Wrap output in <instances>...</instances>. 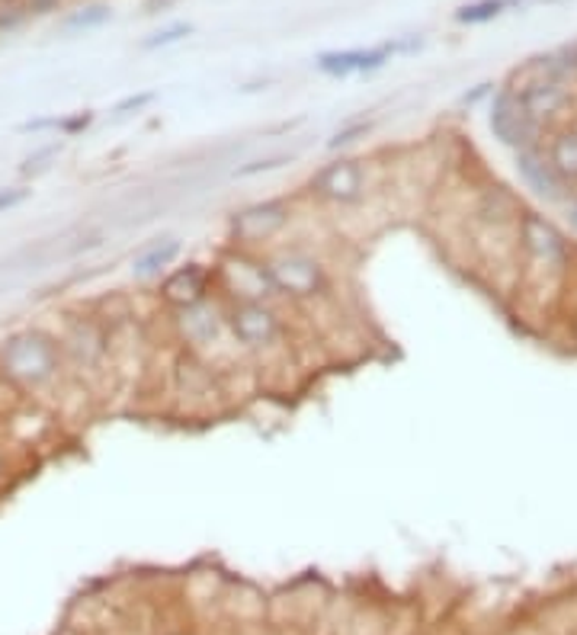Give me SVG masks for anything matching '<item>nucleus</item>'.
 I'll use <instances>...</instances> for the list:
<instances>
[{"label":"nucleus","instance_id":"f257e3e1","mask_svg":"<svg viewBox=\"0 0 577 635\" xmlns=\"http://www.w3.org/2000/svg\"><path fill=\"white\" fill-rule=\"evenodd\" d=\"M0 383L13 395L42 398L64 391V386H81L61 350L52 328L27 325L0 337Z\"/></svg>","mask_w":577,"mask_h":635},{"label":"nucleus","instance_id":"f03ea898","mask_svg":"<svg viewBox=\"0 0 577 635\" xmlns=\"http://www.w3.org/2000/svg\"><path fill=\"white\" fill-rule=\"evenodd\" d=\"M517 277L526 289H565L575 282L577 241L543 209H523L517 231Z\"/></svg>","mask_w":577,"mask_h":635},{"label":"nucleus","instance_id":"7ed1b4c3","mask_svg":"<svg viewBox=\"0 0 577 635\" xmlns=\"http://www.w3.org/2000/svg\"><path fill=\"white\" fill-rule=\"evenodd\" d=\"M273 292L286 308H318L334 302L337 274L325 257V250L305 241H279L273 248L260 250Z\"/></svg>","mask_w":577,"mask_h":635},{"label":"nucleus","instance_id":"20e7f679","mask_svg":"<svg viewBox=\"0 0 577 635\" xmlns=\"http://www.w3.org/2000/svg\"><path fill=\"white\" fill-rule=\"evenodd\" d=\"M56 334L61 340L64 359H68V369L81 383V388L110 376L112 363H116L112 325L97 308L64 311Z\"/></svg>","mask_w":577,"mask_h":635},{"label":"nucleus","instance_id":"39448f33","mask_svg":"<svg viewBox=\"0 0 577 635\" xmlns=\"http://www.w3.org/2000/svg\"><path fill=\"white\" fill-rule=\"evenodd\" d=\"M228 334L238 347V354L253 359L289 357L292 344V318L289 308L273 299H257V302H225Z\"/></svg>","mask_w":577,"mask_h":635},{"label":"nucleus","instance_id":"423d86ee","mask_svg":"<svg viewBox=\"0 0 577 635\" xmlns=\"http://www.w3.org/2000/svg\"><path fill=\"white\" fill-rule=\"evenodd\" d=\"M299 202L302 196H263L245 202L228 212L225 219V245L248 250H267L286 241L289 228L299 219Z\"/></svg>","mask_w":577,"mask_h":635},{"label":"nucleus","instance_id":"0eeeda50","mask_svg":"<svg viewBox=\"0 0 577 635\" xmlns=\"http://www.w3.org/2000/svg\"><path fill=\"white\" fill-rule=\"evenodd\" d=\"M376 190V167L359 155H334L305 180L302 199L325 209H359Z\"/></svg>","mask_w":577,"mask_h":635},{"label":"nucleus","instance_id":"6e6552de","mask_svg":"<svg viewBox=\"0 0 577 635\" xmlns=\"http://www.w3.org/2000/svg\"><path fill=\"white\" fill-rule=\"evenodd\" d=\"M165 318L167 334L177 344V350H187V354L209 359L219 369V357L225 350L238 354V347H235V340L228 334V318H225V299L221 296H212L206 302L180 308V311H165Z\"/></svg>","mask_w":577,"mask_h":635},{"label":"nucleus","instance_id":"1a4fd4ad","mask_svg":"<svg viewBox=\"0 0 577 635\" xmlns=\"http://www.w3.org/2000/svg\"><path fill=\"white\" fill-rule=\"evenodd\" d=\"M212 277H216V292L225 302H257V299H273V282L267 277L263 257L257 250L221 245L216 260H212Z\"/></svg>","mask_w":577,"mask_h":635},{"label":"nucleus","instance_id":"9d476101","mask_svg":"<svg viewBox=\"0 0 577 635\" xmlns=\"http://www.w3.org/2000/svg\"><path fill=\"white\" fill-rule=\"evenodd\" d=\"M510 83L517 87L523 110L546 129V136L558 126L575 122L577 87L565 81H551V78H543V75H526L520 68L510 75Z\"/></svg>","mask_w":577,"mask_h":635},{"label":"nucleus","instance_id":"9b49d317","mask_svg":"<svg viewBox=\"0 0 577 635\" xmlns=\"http://www.w3.org/2000/svg\"><path fill=\"white\" fill-rule=\"evenodd\" d=\"M488 129H491V139L504 145L507 151L536 148L546 141V129L523 110L517 87L510 81L497 83V90L488 100Z\"/></svg>","mask_w":577,"mask_h":635},{"label":"nucleus","instance_id":"f8f14e48","mask_svg":"<svg viewBox=\"0 0 577 635\" xmlns=\"http://www.w3.org/2000/svg\"><path fill=\"white\" fill-rule=\"evenodd\" d=\"M420 49H424V36H398V39H388L382 46H369V49H330V52H321L315 58V68L325 78L344 81V78H354V75H376L391 58L414 56Z\"/></svg>","mask_w":577,"mask_h":635},{"label":"nucleus","instance_id":"ddd939ff","mask_svg":"<svg viewBox=\"0 0 577 635\" xmlns=\"http://www.w3.org/2000/svg\"><path fill=\"white\" fill-rule=\"evenodd\" d=\"M523 196L517 190H510L507 183H485L478 187L471 196V206H468V221L485 231V235H514L517 231V221H520Z\"/></svg>","mask_w":577,"mask_h":635},{"label":"nucleus","instance_id":"4468645a","mask_svg":"<svg viewBox=\"0 0 577 635\" xmlns=\"http://www.w3.org/2000/svg\"><path fill=\"white\" fill-rule=\"evenodd\" d=\"M151 292L161 305V311H180V308H190V305L219 296L216 292V277H212V264H202V260L177 264Z\"/></svg>","mask_w":577,"mask_h":635},{"label":"nucleus","instance_id":"2eb2a0df","mask_svg":"<svg viewBox=\"0 0 577 635\" xmlns=\"http://www.w3.org/2000/svg\"><path fill=\"white\" fill-rule=\"evenodd\" d=\"M514 170H517V180L526 194L533 196L536 202L543 206H551V209H561L575 190L558 177V170L551 167L549 155L543 145L536 148H523V151H514Z\"/></svg>","mask_w":577,"mask_h":635},{"label":"nucleus","instance_id":"dca6fc26","mask_svg":"<svg viewBox=\"0 0 577 635\" xmlns=\"http://www.w3.org/2000/svg\"><path fill=\"white\" fill-rule=\"evenodd\" d=\"M180 254H183L180 238H155V241H148V245L132 257L129 274H132L136 282L155 289V286L180 264Z\"/></svg>","mask_w":577,"mask_h":635},{"label":"nucleus","instance_id":"f3484780","mask_svg":"<svg viewBox=\"0 0 577 635\" xmlns=\"http://www.w3.org/2000/svg\"><path fill=\"white\" fill-rule=\"evenodd\" d=\"M543 148L549 155L551 167L558 170V177L577 194V122L551 129L543 141Z\"/></svg>","mask_w":577,"mask_h":635},{"label":"nucleus","instance_id":"a211bd4d","mask_svg":"<svg viewBox=\"0 0 577 635\" xmlns=\"http://www.w3.org/2000/svg\"><path fill=\"white\" fill-rule=\"evenodd\" d=\"M526 0H471V3H462L456 13H452V20L459 23V27H485V23H495L500 20L504 13H510V10H520Z\"/></svg>","mask_w":577,"mask_h":635},{"label":"nucleus","instance_id":"6ab92c4d","mask_svg":"<svg viewBox=\"0 0 577 635\" xmlns=\"http://www.w3.org/2000/svg\"><path fill=\"white\" fill-rule=\"evenodd\" d=\"M112 20L110 3H83L78 10H71L64 20H61V32H90V29L107 27Z\"/></svg>","mask_w":577,"mask_h":635},{"label":"nucleus","instance_id":"aec40b11","mask_svg":"<svg viewBox=\"0 0 577 635\" xmlns=\"http://www.w3.org/2000/svg\"><path fill=\"white\" fill-rule=\"evenodd\" d=\"M372 132H376V122H372V119H357V122L340 126V129L325 141V148H328L330 155H344L347 148H354V145L362 139H369Z\"/></svg>","mask_w":577,"mask_h":635},{"label":"nucleus","instance_id":"412c9836","mask_svg":"<svg viewBox=\"0 0 577 635\" xmlns=\"http://www.w3.org/2000/svg\"><path fill=\"white\" fill-rule=\"evenodd\" d=\"M58 155H61V141H49V145H42V148H36V151H29L27 158L20 161V177L23 180H36V177H42V173H49L52 165L58 161Z\"/></svg>","mask_w":577,"mask_h":635},{"label":"nucleus","instance_id":"4be33fe9","mask_svg":"<svg viewBox=\"0 0 577 635\" xmlns=\"http://www.w3.org/2000/svg\"><path fill=\"white\" fill-rule=\"evenodd\" d=\"M187 36H192L190 23H170V27L158 29V32H151V36H145V39L138 42V49H141V52H158V49H167V46L183 42Z\"/></svg>","mask_w":577,"mask_h":635},{"label":"nucleus","instance_id":"5701e85b","mask_svg":"<svg viewBox=\"0 0 577 635\" xmlns=\"http://www.w3.org/2000/svg\"><path fill=\"white\" fill-rule=\"evenodd\" d=\"M292 165V155H267V158H253V161H245V165H238L231 170V177L235 180H250V177H263V173H273L279 167Z\"/></svg>","mask_w":577,"mask_h":635},{"label":"nucleus","instance_id":"b1692460","mask_svg":"<svg viewBox=\"0 0 577 635\" xmlns=\"http://www.w3.org/2000/svg\"><path fill=\"white\" fill-rule=\"evenodd\" d=\"M155 100H158V93H155V90H138V93H129V97L116 100V103H112L110 116L112 119H126V116H136V112L148 110Z\"/></svg>","mask_w":577,"mask_h":635},{"label":"nucleus","instance_id":"393cba45","mask_svg":"<svg viewBox=\"0 0 577 635\" xmlns=\"http://www.w3.org/2000/svg\"><path fill=\"white\" fill-rule=\"evenodd\" d=\"M29 17H32V13H29L23 0H0V36L17 32V29L27 23Z\"/></svg>","mask_w":577,"mask_h":635},{"label":"nucleus","instance_id":"a878e982","mask_svg":"<svg viewBox=\"0 0 577 635\" xmlns=\"http://www.w3.org/2000/svg\"><path fill=\"white\" fill-rule=\"evenodd\" d=\"M93 119H97V112L93 110H81V112H71V116H61V126H58V136H64V139H74V136H83L90 126H93Z\"/></svg>","mask_w":577,"mask_h":635},{"label":"nucleus","instance_id":"bb28decb","mask_svg":"<svg viewBox=\"0 0 577 635\" xmlns=\"http://www.w3.org/2000/svg\"><path fill=\"white\" fill-rule=\"evenodd\" d=\"M29 196H32V187H29V183H17V187H0V216H7V212L20 209Z\"/></svg>","mask_w":577,"mask_h":635},{"label":"nucleus","instance_id":"cd10ccee","mask_svg":"<svg viewBox=\"0 0 577 635\" xmlns=\"http://www.w3.org/2000/svg\"><path fill=\"white\" fill-rule=\"evenodd\" d=\"M497 90L495 81H481L475 83L471 90H466L462 97H459V110H475V107H481L485 100H491V93Z\"/></svg>","mask_w":577,"mask_h":635},{"label":"nucleus","instance_id":"c85d7f7f","mask_svg":"<svg viewBox=\"0 0 577 635\" xmlns=\"http://www.w3.org/2000/svg\"><path fill=\"white\" fill-rule=\"evenodd\" d=\"M61 126V116H36V119H27L17 126L20 136H42V132H58Z\"/></svg>","mask_w":577,"mask_h":635},{"label":"nucleus","instance_id":"c756f323","mask_svg":"<svg viewBox=\"0 0 577 635\" xmlns=\"http://www.w3.org/2000/svg\"><path fill=\"white\" fill-rule=\"evenodd\" d=\"M558 212H561V221H565L568 235H571V238H577V194L571 196V199H568V202H565Z\"/></svg>","mask_w":577,"mask_h":635},{"label":"nucleus","instance_id":"7c9ffc66","mask_svg":"<svg viewBox=\"0 0 577 635\" xmlns=\"http://www.w3.org/2000/svg\"><path fill=\"white\" fill-rule=\"evenodd\" d=\"M27 3V10L32 13V17H46V13H56V10H61V3L64 0H23Z\"/></svg>","mask_w":577,"mask_h":635},{"label":"nucleus","instance_id":"2f4dec72","mask_svg":"<svg viewBox=\"0 0 577 635\" xmlns=\"http://www.w3.org/2000/svg\"><path fill=\"white\" fill-rule=\"evenodd\" d=\"M13 463H10V453H7V446H0V495L10 488V478H13Z\"/></svg>","mask_w":577,"mask_h":635},{"label":"nucleus","instance_id":"473e14b6","mask_svg":"<svg viewBox=\"0 0 577 635\" xmlns=\"http://www.w3.org/2000/svg\"><path fill=\"white\" fill-rule=\"evenodd\" d=\"M177 0H145V13L148 17H155V13H165V10H170Z\"/></svg>","mask_w":577,"mask_h":635},{"label":"nucleus","instance_id":"72a5a7b5","mask_svg":"<svg viewBox=\"0 0 577 635\" xmlns=\"http://www.w3.org/2000/svg\"><path fill=\"white\" fill-rule=\"evenodd\" d=\"M165 635H199V633H192V629H173V633H165Z\"/></svg>","mask_w":577,"mask_h":635},{"label":"nucleus","instance_id":"f704fd0d","mask_svg":"<svg viewBox=\"0 0 577 635\" xmlns=\"http://www.w3.org/2000/svg\"><path fill=\"white\" fill-rule=\"evenodd\" d=\"M571 289H575V296H577V274H575V282H571Z\"/></svg>","mask_w":577,"mask_h":635},{"label":"nucleus","instance_id":"c9c22d12","mask_svg":"<svg viewBox=\"0 0 577 635\" xmlns=\"http://www.w3.org/2000/svg\"><path fill=\"white\" fill-rule=\"evenodd\" d=\"M3 388H7V386H3V383H0V391H3Z\"/></svg>","mask_w":577,"mask_h":635},{"label":"nucleus","instance_id":"e433bc0d","mask_svg":"<svg viewBox=\"0 0 577 635\" xmlns=\"http://www.w3.org/2000/svg\"><path fill=\"white\" fill-rule=\"evenodd\" d=\"M549 3H555V0H549Z\"/></svg>","mask_w":577,"mask_h":635}]
</instances>
